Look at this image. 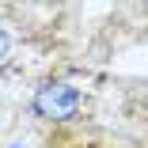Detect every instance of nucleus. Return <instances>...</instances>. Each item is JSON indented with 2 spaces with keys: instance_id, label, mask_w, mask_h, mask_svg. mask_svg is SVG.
<instances>
[{
  "instance_id": "f257e3e1",
  "label": "nucleus",
  "mask_w": 148,
  "mask_h": 148,
  "mask_svg": "<svg viewBox=\"0 0 148 148\" xmlns=\"http://www.w3.org/2000/svg\"><path fill=\"white\" fill-rule=\"evenodd\" d=\"M31 110L42 118V122L69 125V122H76V114L84 110V91L76 84H69V80H46L42 87H34Z\"/></svg>"
},
{
  "instance_id": "f03ea898",
  "label": "nucleus",
  "mask_w": 148,
  "mask_h": 148,
  "mask_svg": "<svg viewBox=\"0 0 148 148\" xmlns=\"http://www.w3.org/2000/svg\"><path fill=\"white\" fill-rule=\"evenodd\" d=\"M8 57H12V34L4 31V27H0V65H4Z\"/></svg>"
},
{
  "instance_id": "7ed1b4c3",
  "label": "nucleus",
  "mask_w": 148,
  "mask_h": 148,
  "mask_svg": "<svg viewBox=\"0 0 148 148\" xmlns=\"http://www.w3.org/2000/svg\"><path fill=\"white\" fill-rule=\"evenodd\" d=\"M61 148H106V144H91V140H65Z\"/></svg>"
}]
</instances>
